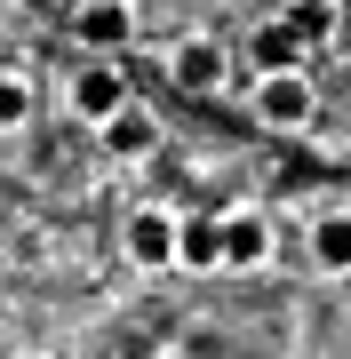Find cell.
Listing matches in <instances>:
<instances>
[{
    "label": "cell",
    "instance_id": "1",
    "mask_svg": "<svg viewBox=\"0 0 351 359\" xmlns=\"http://www.w3.org/2000/svg\"><path fill=\"white\" fill-rule=\"evenodd\" d=\"M256 120L272 136H303L319 120V88L303 80V65L296 72H256Z\"/></svg>",
    "mask_w": 351,
    "mask_h": 359
},
{
    "label": "cell",
    "instance_id": "2",
    "mask_svg": "<svg viewBox=\"0 0 351 359\" xmlns=\"http://www.w3.org/2000/svg\"><path fill=\"white\" fill-rule=\"evenodd\" d=\"M168 80L184 96H216L223 80H232V56H223V40H208V32H184L176 48H168Z\"/></svg>",
    "mask_w": 351,
    "mask_h": 359
},
{
    "label": "cell",
    "instance_id": "3",
    "mask_svg": "<svg viewBox=\"0 0 351 359\" xmlns=\"http://www.w3.org/2000/svg\"><path fill=\"white\" fill-rule=\"evenodd\" d=\"M72 40L96 48V56L128 48L136 40V0H72Z\"/></svg>",
    "mask_w": 351,
    "mask_h": 359
},
{
    "label": "cell",
    "instance_id": "4",
    "mask_svg": "<svg viewBox=\"0 0 351 359\" xmlns=\"http://www.w3.org/2000/svg\"><path fill=\"white\" fill-rule=\"evenodd\" d=\"M120 104H128V72H120V65H104V56H96V65L72 72V112L88 120V128H104Z\"/></svg>",
    "mask_w": 351,
    "mask_h": 359
},
{
    "label": "cell",
    "instance_id": "5",
    "mask_svg": "<svg viewBox=\"0 0 351 359\" xmlns=\"http://www.w3.org/2000/svg\"><path fill=\"white\" fill-rule=\"evenodd\" d=\"M176 231H184V216H168V208H136V216H128V264L168 271L176 264Z\"/></svg>",
    "mask_w": 351,
    "mask_h": 359
},
{
    "label": "cell",
    "instance_id": "6",
    "mask_svg": "<svg viewBox=\"0 0 351 359\" xmlns=\"http://www.w3.org/2000/svg\"><path fill=\"white\" fill-rule=\"evenodd\" d=\"M272 264V224L256 208H232L223 216V271H263Z\"/></svg>",
    "mask_w": 351,
    "mask_h": 359
},
{
    "label": "cell",
    "instance_id": "7",
    "mask_svg": "<svg viewBox=\"0 0 351 359\" xmlns=\"http://www.w3.org/2000/svg\"><path fill=\"white\" fill-rule=\"evenodd\" d=\"M303 56H312V48H303V32L287 25V16H263V25L247 32V65H256V72H296Z\"/></svg>",
    "mask_w": 351,
    "mask_h": 359
},
{
    "label": "cell",
    "instance_id": "8",
    "mask_svg": "<svg viewBox=\"0 0 351 359\" xmlns=\"http://www.w3.org/2000/svg\"><path fill=\"white\" fill-rule=\"evenodd\" d=\"M96 136H104V152H112V160H144V152L160 144V120H152V112H144V104L128 96V104H120V112L104 120V128H96Z\"/></svg>",
    "mask_w": 351,
    "mask_h": 359
},
{
    "label": "cell",
    "instance_id": "9",
    "mask_svg": "<svg viewBox=\"0 0 351 359\" xmlns=\"http://www.w3.org/2000/svg\"><path fill=\"white\" fill-rule=\"evenodd\" d=\"M176 264H184V271H223V216H184Z\"/></svg>",
    "mask_w": 351,
    "mask_h": 359
},
{
    "label": "cell",
    "instance_id": "10",
    "mask_svg": "<svg viewBox=\"0 0 351 359\" xmlns=\"http://www.w3.org/2000/svg\"><path fill=\"white\" fill-rule=\"evenodd\" d=\"M280 16L303 32V48H327L343 32V0H280Z\"/></svg>",
    "mask_w": 351,
    "mask_h": 359
},
{
    "label": "cell",
    "instance_id": "11",
    "mask_svg": "<svg viewBox=\"0 0 351 359\" xmlns=\"http://www.w3.org/2000/svg\"><path fill=\"white\" fill-rule=\"evenodd\" d=\"M312 264L319 271H351V216H343V208L312 224Z\"/></svg>",
    "mask_w": 351,
    "mask_h": 359
},
{
    "label": "cell",
    "instance_id": "12",
    "mask_svg": "<svg viewBox=\"0 0 351 359\" xmlns=\"http://www.w3.org/2000/svg\"><path fill=\"white\" fill-rule=\"evenodd\" d=\"M25 120H32V80L25 72H0V136L25 128Z\"/></svg>",
    "mask_w": 351,
    "mask_h": 359
}]
</instances>
